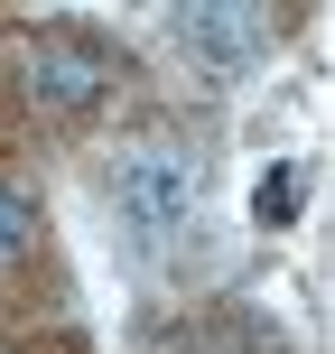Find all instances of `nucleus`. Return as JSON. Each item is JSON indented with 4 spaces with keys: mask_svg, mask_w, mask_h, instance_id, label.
Listing matches in <instances>:
<instances>
[{
    "mask_svg": "<svg viewBox=\"0 0 335 354\" xmlns=\"http://www.w3.org/2000/svg\"><path fill=\"white\" fill-rule=\"evenodd\" d=\"M112 84H122V66H112V47H93V37H75V28L19 37V93H28V112H47V122H93V112L112 103Z\"/></svg>",
    "mask_w": 335,
    "mask_h": 354,
    "instance_id": "nucleus-1",
    "label": "nucleus"
},
{
    "mask_svg": "<svg viewBox=\"0 0 335 354\" xmlns=\"http://www.w3.org/2000/svg\"><path fill=\"white\" fill-rule=\"evenodd\" d=\"M195 187H205V159H195V149H177V140H140V149H122V159H112V205H122V224L149 233V243L186 224Z\"/></svg>",
    "mask_w": 335,
    "mask_h": 354,
    "instance_id": "nucleus-2",
    "label": "nucleus"
},
{
    "mask_svg": "<svg viewBox=\"0 0 335 354\" xmlns=\"http://www.w3.org/2000/svg\"><path fill=\"white\" fill-rule=\"evenodd\" d=\"M168 37L186 66L205 75H251L270 56V37H280V19L270 10H224V0H205V10H168Z\"/></svg>",
    "mask_w": 335,
    "mask_h": 354,
    "instance_id": "nucleus-3",
    "label": "nucleus"
},
{
    "mask_svg": "<svg viewBox=\"0 0 335 354\" xmlns=\"http://www.w3.org/2000/svg\"><path fill=\"white\" fill-rule=\"evenodd\" d=\"M28 243H37V205H28L19 187H0V261H19Z\"/></svg>",
    "mask_w": 335,
    "mask_h": 354,
    "instance_id": "nucleus-4",
    "label": "nucleus"
}]
</instances>
